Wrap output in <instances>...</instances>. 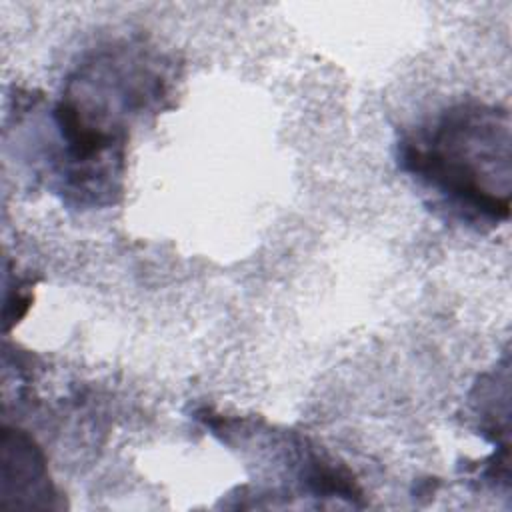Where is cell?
Listing matches in <instances>:
<instances>
[{"mask_svg": "<svg viewBox=\"0 0 512 512\" xmlns=\"http://www.w3.org/2000/svg\"><path fill=\"white\" fill-rule=\"evenodd\" d=\"M160 60L144 48L94 54L68 78L52 112L62 140L60 192L80 206L114 204L122 192L128 124L166 98Z\"/></svg>", "mask_w": 512, "mask_h": 512, "instance_id": "1", "label": "cell"}, {"mask_svg": "<svg viewBox=\"0 0 512 512\" xmlns=\"http://www.w3.org/2000/svg\"><path fill=\"white\" fill-rule=\"evenodd\" d=\"M510 142L508 108L458 102L406 134L398 162L446 212L494 228L510 216Z\"/></svg>", "mask_w": 512, "mask_h": 512, "instance_id": "2", "label": "cell"}]
</instances>
